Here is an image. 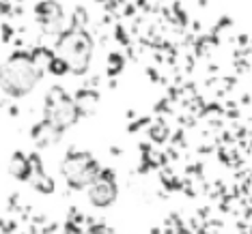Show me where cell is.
<instances>
[{
    "label": "cell",
    "mask_w": 252,
    "mask_h": 234,
    "mask_svg": "<svg viewBox=\"0 0 252 234\" xmlns=\"http://www.w3.org/2000/svg\"><path fill=\"white\" fill-rule=\"evenodd\" d=\"M43 69L32 56L18 54L0 67V88L9 97H24L41 82Z\"/></svg>",
    "instance_id": "cell-1"
},
{
    "label": "cell",
    "mask_w": 252,
    "mask_h": 234,
    "mask_svg": "<svg viewBox=\"0 0 252 234\" xmlns=\"http://www.w3.org/2000/svg\"><path fill=\"white\" fill-rule=\"evenodd\" d=\"M93 43L87 37V32H67L56 43V58L73 73H84L91 60Z\"/></svg>",
    "instance_id": "cell-2"
},
{
    "label": "cell",
    "mask_w": 252,
    "mask_h": 234,
    "mask_svg": "<svg viewBox=\"0 0 252 234\" xmlns=\"http://www.w3.org/2000/svg\"><path fill=\"white\" fill-rule=\"evenodd\" d=\"M80 110L78 105L67 97L63 90L56 88L54 93L48 95V104H45V125L52 127L54 131H65L78 121Z\"/></svg>",
    "instance_id": "cell-3"
},
{
    "label": "cell",
    "mask_w": 252,
    "mask_h": 234,
    "mask_svg": "<svg viewBox=\"0 0 252 234\" xmlns=\"http://www.w3.org/2000/svg\"><path fill=\"white\" fill-rule=\"evenodd\" d=\"M63 174H65L67 182L76 189H84L93 182L97 176H99V168L97 163L84 153H76V155H69L63 161Z\"/></svg>",
    "instance_id": "cell-4"
},
{
    "label": "cell",
    "mask_w": 252,
    "mask_h": 234,
    "mask_svg": "<svg viewBox=\"0 0 252 234\" xmlns=\"http://www.w3.org/2000/svg\"><path fill=\"white\" fill-rule=\"evenodd\" d=\"M89 200L93 207H110L117 200V182L110 174H99L97 179L89 185Z\"/></svg>",
    "instance_id": "cell-5"
}]
</instances>
